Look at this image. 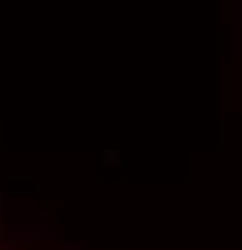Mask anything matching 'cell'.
Here are the masks:
<instances>
[{"instance_id": "1", "label": "cell", "mask_w": 242, "mask_h": 250, "mask_svg": "<svg viewBox=\"0 0 242 250\" xmlns=\"http://www.w3.org/2000/svg\"><path fill=\"white\" fill-rule=\"evenodd\" d=\"M0 250H65L50 243L39 231H23V227H0Z\"/></svg>"}]
</instances>
